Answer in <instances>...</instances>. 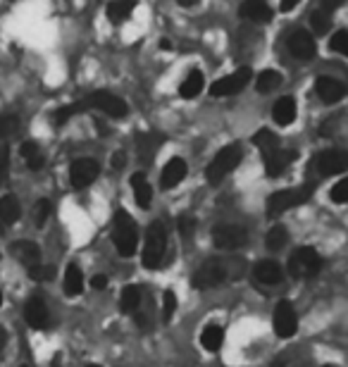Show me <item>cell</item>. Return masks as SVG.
<instances>
[{
	"label": "cell",
	"instance_id": "6da1fadb",
	"mask_svg": "<svg viewBox=\"0 0 348 367\" xmlns=\"http://www.w3.org/2000/svg\"><path fill=\"white\" fill-rule=\"evenodd\" d=\"M112 243H115L117 253L132 258L139 248V229L134 217L127 210H117L115 220H112Z\"/></svg>",
	"mask_w": 348,
	"mask_h": 367
},
{
	"label": "cell",
	"instance_id": "7a4b0ae2",
	"mask_svg": "<svg viewBox=\"0 0 348 367\" xmlns=\"http://www.w3.org/2000/svg\"><path fill=\"white\" fill-rule=\"evenodd\" d=\"M167 253V229L165 225L158 222H150L148 231H145V243H143V265L148 270H158L165 260Z\"/></svg>",
	"mask_w": 348,
	"mask_h": 367
},
{
	"label": "cell",
	"instance_id": "3957f363",
	"mask_svg": "<svg viewBox=\"0 0 348 367\" xmlns=\"http://www.w3.org/2000/svg\"><path fill=\"white\" fill-rule=\"evenodd\" d=\"M232 275H234V267L229 265L227 260H215V258H212V260H205V263L193 272L191 284H193V288L205 291V288L220 286V284L227 282Z\"/></svg>",
	"mask_w": 348,
	"mask_h": 367
},
{
	"label": "cell",
	"instance_id": "277c9868",
	"mask_svg": "<svg viewBox=\"0 0 348 367\" xmlns=\"http://www.w3.org/2000/svg\"><path fill=\"white\" fill-rule=\"evenodd\" d=\"M241 160H244V150H241L239 143H229V146H224L220 153L212 158V163L207 165L205 170V177L210 184H220L224 177L232 174L234 170L241 165Z\"/></svg>",
	"mask_w": 348,
	"mask_h": 367
},
{
	"label": "cell",
	"instance_id": "5b68a950",
	"mask_svg": "<svg viewBox=\"0 0 348 367\" xmlns=\"http://www.w3.org/2000/svg\"><path fill=\"white\" fill-rule=\"evenodd\" d=\"M319 270H322V255H319L315 248L303 246L291 253L289 275L294 277V279H310V277H315Z\"/></svg>",
	"mask_w": 348,
	"mask_h": 367
},
{
	"label": "cell",
	"instance_id": "8992f818",
	"mask_svg": "<svg viewBox=\"0 0 348 367\" xmlns=\"http://www.w3.org/2000/svg\"><path fill=\"white\" fill-rule=\"evenodd\" d=\"M313 196V184H306L301 188H286V191H277L267 198V217H279L286 210L303 205Z\"/></svg>",
	"mask_w": 348,
	"mask_h": 367
},
{
	"label": "cell",
	"instance_id": "52a82bcc",
	"mask_svg": "<svg viewBox=\"0 0 348 367\" xmlns=\"http://www.w3.org/2000/svg\"><path fill=\"white\" fill-rule=\"evenodd\" d=\"M84 103H86V108L100 110V113H105L108 117H112V120H122V117H127V113H129L125 100L110 91H95L84 100Z\"/></svg>",
	"mask_w": 348,
	"mask_h": 367
},
{
	"label": "cell",
	"instance_id": "ba28073f",
	"mask_svg": "<svg viewBox=\"0 0 348 367\" xmlns=\"http://www.w3.org/2000/svg\"><path fill=\"white\" fill-rule=\"evenodd\" d=\"M251 76H253V72L248 70V67H241L234 74L229 76H222V79H217L215 83L210 86V96L212 98H227V96H234V93L244 91L246 86H248Z\"/></svg>",
	"mask_w": 348,
	"mask_h": 367
},
{
	"label": "cell",
	"instance_id": "9c48e42d",
	"mask_svg": "<svg viewBox=\"0 0 348 367\" xmlns=\"http://www.w3.org/2000/svg\"><path fill=\"white\" fill-rule=\"evenodd\" d=\"M248 241V231L241 225H217L212 229V243L220 250H239Z\"/></svg>",
	"mask_w": 348,
	"mask_h": 367
},
{
	"label": "cell",
	"instance_id": "30bf717a",
	"mask_svg": "<svg viewBox=\"0 0 348 367\" xmlns=\"http://www.w3.org/2000/svg\"><path fill=\"white\" fill-rule=\"evenodd\" d=\"M272 325H274V332H277L279 339H291L296 332H299V315H296L294 305H291L289 300H279L277 303Z\"/></svg>",
	"mask_w": 348,
	"mask_h": 367
},
{
	"label": "cell",
	"instance_id": "8fae6325",
	"mask_svg": "<svg viewBox=\"0 0 348 367\" xmlns=\"http://www.w3.org/2000/svg\"><path fill=\"white\" fill-rule=\"evenodd\" d=\"M98 174H100V165L91 158H79L70 167V179H72V186L74 188L91 186V184L98 179Z\"/></svg>",
	"mask_w": 348,
	"mask_h": 367
},
{
	"label": "cell",
	"instance_id": "7c38bea8",
	"mask_svg": "<svg viewBox=\"0 0 348 367\" xmlns=\"http://www.w3.org/2000/svg\"><path fill=\"white\" fill-rule=\"evenodd\" d=\"M315 167L317 172L322 177H334V174H341V172H346L348 167V158L344 150H322V153L315 158Z\"/></svg>",
	"mask_w": 348,
	"mask_h": 367
},
{
	"label": "cell",
	"instance_id": "4fadbf2b",
	"mask_svg": "<svg viewBox=\"0 0 348 367\" xmlns=\"http://www.w3.org/2000/svg\"><path fill=\"white\" fill-rule=\"evenodd\" d=\"M286 46H289L291 55L299 60H310V58H315V53H317V43H315V38H313V33H308L303 29H296L291 33V36L286 38Z\"/></svg>",
	"mask_w": 348,
	"mask_h": 367
},
{
	"label": "cell",
	"instance_id": "5bb4252c",
	"mask_svg": "<svg viewBox=\"0 0 348 367\" xmlns=\"http://www.w3.org/2000/svg\"><path fill=\"white\" fill-rule=\"evenodd\" d=\"M299 158V153L296 150H286V148H277L272 150V153L262 155V160H265V174L267 177H282L286 172V167H289L294 160Z\"/></svg>",
	"mask_w": 348,
	"mask_h": 367
},
{
	"label": "cell",
	"instance_id": "9a60e30c",
	"mask_svg": "<svg viewBox=\"0 0 348 367\" xmlns=\"http://www.w3.org/2000/svg\"><path fill=\"white\" fill-rule=\"evenodd\" d=\"M315 91H317L319 100L327 105L339 103V100H344V96H346V86L341 81L332 79V76H319V79L315 81Z\"/></svg>",
	"mask_w": 348,
	"mask_h": 367
},
{
	"label": "cell",
	"instance_id": "2e32d148",
	"mask_svg": "<svg viewBox=\"0 0 348 367\" xmlns=\"http://www.w3.org/2000/svg\"><path fill=\"white\" fill-rule=\"evenodd\" d=\"M10 250H13L17 263L24 265L26 270H31V267H36L38 263H43V260H41V248H38L33 241H24V238H19V241L13 243V248H10Z\"/></svg>",
	"mask_w": 348,
	"mask_h": 367
},
{
	"label": "cell",
	"instance_id": "e0dca14e",
	"mask_svg": "<svg viewBox=\"0 0 348 367\" xmlns=\"http://www.w3.org/2000/svg\"><path fill=\"white\" fill-rule=\"evenodd\" d=\"M187 172H189L187 160H182V158H172L170 163L162 167V174H160L162 188H174V186H179V184L187 179Z\"/></svg>",
	"mask_w": 348,
	"mask_h": 367
},
{
	"label": "cell",
	"instance_id": "ac0fdd59",
	"mask_svg": "<svg viewBox=\"0 0 348 367\" xmlns=\"http://www.w3.org/2000/svg\"><path fill=\"white\" fill-rule=\"evenodd\" d=\"M253 277L258 284H262V286H274V284H279L284 279V270L277 260H260L253 270Z\"/></svg>",
	"mask_w": 348,
	"mask_h": 367
},
{
	"label": "cell",
	"instance_id": "d6986e66",
	"mask_svg": "<svg viewBox=\"0 0 348 367\" xmlns=\"http://www.w3.org/2000/svg\"><path fill=\"white\" fill-rule=\"evenodd\" d=\"M24 320L26 325L33 329H43L48 325V305L41 296L29 298V303L24 305Z\"/></svg>",
	"mask_w": 348,
	"mask_h": 367
},
{
	"label": "cell",
	"instance_id": "ffe728a7",
	"mask_svg": "<svg viewBox=\"0 0 348 367\" xmlns=\"http://www.w3.org/2000/svg\"><path fill=\"white\" fill-rule=\"evenodd\" d=\"M241 17L248 22H255V24H267L272 19V8H269L265 0H244Z\"/></svg>",
	"mask_w": 348,
	"mask_h": 367
},
{
	"label": "cell",
	"instance_id": "44dd1931",
	"mask_svg": "<svg viewBox=\"0 0 348 367\" xmlns=\"http://www.w3.org/2000/svg\"><path fill=\"white\" fill-rule=\"evenodd\" d=\"M160 143H162V138L158 136V133H153V131L139 133V136H136V148H139V158H141V163H145V165L153 163V158H155V153H158Z\"/></svg>",
	"mask_w": 348,
	"mask_h": 367
},
{
	"label": "cell",
	"instance_id": "7402d4cb",
	"mask_svg": "<svg viewBox=\"0 0 348 367\" xmlns=\"http://www.w3.org/2000/svg\"><path fill=\"white\" fill-rule=\"evenodd\" d=\"M296 113H299V105H296V100L291 96L279 98L277 103H274V108H272V117H274V122H277L279 127H289L291 122L296 120Z\"/></svg>",
	"mask_w": 348,
	"mask_h": 367
},
{
	"label": "cell",
	"instance_id": "603a6c76",
	"mask_svg": "<svg viewBox=\"0 0 348 367\" xmlns=\"http://www.w3.org/2000/svg\"><path fill=\"white\" fill-rule=\"evenodd\" d=\"M132 191H134V200H136L139 208L148 210L150 208V200H153V188H150L148 179H145L143 172H136L132 177Z\"/></svg>",
	"mask_w": 348,
	"mask_h": 367
},
{
	"label": "cell",
	"instance_id": "cb8c5ba5",
	"mask_svg": "<svg viewBox=\"0 0 348 367\" xmlns=\"http://www.w3.org/2000/svg\"><path fill=\"white\" fill-rule=\"evenodd\" d=\"M203 86H205V76H203V72H198V70H193V72H189V76L182 81V86H179V96L182 98H196L200 91H203Z\"/></svg>",
	"mask_w": 348,
	"mask_h": 367
},
{
	"label": "cell",
	"instance_id": "d4e9b609",
	"mask_svg": "<svg viewBox=\"0 0 348 367\" xmlns=\"http://www.w3.org/2000/svg\"><path fill=\"white\" fill-rule=\"evenodd\" d=\"M19 217H22V205L17 200V196L8 193V196L0 198V222L3 225H15Z\"/></svg>",
	"mask_w": 348,
	"mask_h": 367
},
{
	"label": "cell",
	"instance_id": "484cf974",
	"mask_svg": "<svg viewBox=\"0 0 348 367\" xmlns=\"http://www.w3.org/2000/svg\"><path fill=\"white\" fill-rule=\"evenodd\" d=\"M141 303H143V291L139 286H127L125 291H122V296H120V310L122 313L136 315L139 308H141Z\"/></svg>",
	"mask_w": 348,
	"mask_h": 367
},
{
	"label": "cell",
	"instance_id": "4316f807",
	"mask_svg": "<svg viewBox=\"0 0 348 367\" xmlns=\"http://www.w3.org/2000/svg\"><path fill=\"white\" fill-rule=\"evenodd\" d=\"M136 8V0H112L108 5V19L112 24H122L129 19V15Z\"/></svg>",
	"mask_w": 348,
	"mask_h": 367
},
{
	"label": "cell",
	"instance_id": "83f0119b",
	"mask_svg": "<svg viewBox=\"0 0 348 367\" xmlns=\"http://www.w3.org/2000/svg\"><path fill=\"white\" fill-rule=\"evenodd\" d=\"M200 343H203L205 350L217 353V350L224 346V329L220 325H207L203 334H200Z\"/></svg>",
	"mask_w": 348,
	"mask_h": 367
},
{
	"label": "cell",
	"instance_id": "f1b7e54d",
	"mask_svg": "<svg viewBox=\"0 0 348 367\" xmlns=\"http://www.w3.org/2000/svg\"><path fill=\"white\" fill-rule=\"evenodd\" d=\"M22 158L26 160V165H29V170L38 172L43 165H46V158H43L41 148H38L36 141H24L22 143Z\"/></svg>",
	"mask_w": 348,
	"mask_h": 367
},
{
	"label": "cell",
	"instance_id": "f546056e",
	"mask_svg": "<svg viewBox=\"0 0 348 367\" xmlns=\"http://www.w3.org/2000/svg\"><path fill=\"white\" fill-rule=\"evenodd\" d=\"M84 291V275L77 265H70L65 272V293L67 296H79Z\"/></svg>",
	"mask_w": 348,
	"mask_h": 367
},
{
	"label": "cell",
	"instance_id": "4dcf8cb0",
	"mask_svg": "<svg viewBox=\"0 0 348 367\" xmlns=\"http://www.w3.org/2000/svg\"><path fill=\"white\" fill-rule=\"evenodd\" d=\"M286 241H289V231H286L282 225H274L265 236V246L267 250H272V253H279V250L286 246Z\"/></svg>",
	"mask_w": 348,
	"mask_h": 367
},
{
	"label": "cell",
	"instance_id": "1f68e13d",
	"mask_svg": "<svg viewBox=\"0 0 348 367\" xmlns=\"http://www.w3.org/2000/svg\"><path fill=\"white\" fill-rule=\"evenodd\" d=\"M279 83H282V74H279L277 70H265V72H260V76L255 79V88L260 93H269V91H274Z\"/></svg>",
	"mask_w": 348,
	"mask_h": 367
},
{
	"label": "cell",
	"instance_id": "d6a6232c",
	"mask_svg": "<svg viewBox=\"0 0 348 367\" xmlns=\"http://www.w3.org/2000/svg\"><path fill=\"white\" fill-rule=\"evenodd\" d=\"M253 143L258 148H260V153L262 155H267V153H272V150H277L279 148V138L274 136V131H269V129H260L253 136Z\"/></svg>",
	"mask_w": 348,
	"mask_h": 367
},
{
	"label": "cell",
	"instance_id": "836d02e7",
	"mask_svg": "<svg viewBox=\"0 0 348 367\" xmlns=\"http://www.w3.org/2000/svg\"><path fill=\"white\" fill-rule=\"evenodd\" d=\"M50 213H53V203H50L48 198H41L36 200V205H33V225L38 227V229H43L48 222Z\"/></svg>",
	"mask_w": 348,
	"mask_h": 367
},
{
	"label": "cell",
	"instance_id": "e575fe53",
	"mask_svg": "<svg viewBox=\"0 0 348 367\" xmlns=\"http://www.w3.org/2000/svg\"><path fill=\"white\" fill-rule=\"evenodd\" d=\"M84 110H88L86 108V103H72V105H65V108H60L58 113H55V124H65V122H70L74 115H79L84 113Z\"/></svg>",
	"mask_w": 348,
	"mask_h": 367
},
{
	"label": "cell",
	"instance_id": "d590c367",
	"mask_svg": "<svg viewBox=\"0 0 348 367\" xmlns=\"http://www.w3.org/2000/svg\"><path fill=\"white\" fill-rule=\"evenodd\" d=\"M19 131V120L15 115H0V138H13Z\"/></svg>",
	"mask_w": 348,
	"mask_h": 367
},
{
	"label": "cell",
	"instance_id": "8d00e7d4",
	"mask_svg": "<svg viewBox=\"0 0 348 367\" xmlns=\"http://www.w3.org/2000/svg\"><path fill=\"white\" fill-rule=\"evenodd\" d=\"M310 24H313V31H315V33H327L329 24H332L329 13H327V10H315V13L310 15Z\"/></svg>",
	"mask_w": 348,
	"mask_h": 367
},
{
	"label": "cell",
	"instance_id": "74e56055",
	"mask_svg": "<svg viewBox=\"0 0 348 367\" xmlns=\"http://www.w3.org/2000/svg\"><path fill=\"white\" fill-rule=\"evenodd\" d=\"M174 310H177V296H174L172 288H167V291L162 293V320L172 322Z\"/></svg>",
	"mask_w": 348,
	"mask_h": 367
},
{
	"label": "cell",
	"instance_id": "f35d334b",
	"mask_svg": "<svg viewBox=\"0 0 348 367\" xmlns=\"http://www.w3.org/2000/svg\"><path fill=\"white\" fill-rule=\"evenodd\" d=\"M26 272H29V277L33 282H50L55 277V270L46 263H38L36 267H31V270H26Z\"/></svg>",
	"mask_w": 348,
	"mask_h": 367
},
{
	"label": "cell",
	"instance_id": "ab89813d",
	"mask_svg": "<svg viewBox=\"0 0 348 367\" xmlns=\"http://www.w3.org/2000/svg\"><path fill=\"white\" fill-rule=\"evenodd\" d=\"M329 48H332L334 53H339V55H348V31L346 29L336 31L332 36V41H329Z\"/></svg>",
	"mask_w": 348,
	"mask_h": 367
},
{
	"label": "cell",
	"instance_id": "60d3db41",
	"mask_svg": "<svg viewBox=\"0 0 348 367\" xmlns=\"http://www.w3.org/2000/svg\"><path fill=\"white\" fill-rule=\"evenodd\" d=\"M177 229L184 238H191L193 236V231H196V220L191 215H182L177 220Z\"/></svg>",
	"mask_w": 348,
	"mask_h": 367
},
{
	"label": "cell",
	"instance_id": "b9f144b4",
	"mask_svg": "<svg viewBox=\"0 0 348 367\" xmlns=\"http://www.w3.org/2000/svg\"><path fill=\"white\" fill-rule=\"evenodd\" d=\"M332 200H334L336 205L348 203V179H341L339 184H334V188H332Z\"/></svg>",
	"mask_w": 348,
	"mask_h": 367
},
{
	"label": "cell",
	"instance_id": "7bdbcfd3",
	"mask_svg": "<svg viewBox=\"0 0 348 367\" xmlns=\"http://www.w3.org/2000/svg\"><path fill=\"white\" fill-rule=\"evenodd\" d=\"M8 163H10L8 146H0V184H3L5 177H8Z\"/></svg>",
	"mask_w": 348,
	"mask_h": 367
},
{
	"label": "cell",
	"instance_id": "ee69618b",
	"mask_svg": "<svg viewBox=\"0 0 348 367\" xmlns=\"http://www.w3.org/2000/svg\"><path fill=\"white\" fill-rule=\"evenodd\" d=\"M91 286L95 288V291H103L105 286H108V277L105 275H95L91 279Z\"/></svg>",
	"mask_w": 348,
	"mask_h": 367
},
{
	"label": "cell",
	"instance_id": "f6af8a7d",
	"mask_svg": "<svg viewBox=\"0 0 348 367\" xmlns=\"http://www.w3.org/2000/svg\"><path fill=\"white\" fill-rule=\"evenodd\" d=\"M346 0H322V10H327V13H332V10L341 8Z\"/></svg>",
	"mask_w": 348,
	"mask_h": 367
},
{
	"label": "cell",
	"instance_id": "bcb514c9",
	"mask_svg": "<svg viewBox=\"0 0 348 367\" xmlns=\"http://www.w3.org/2000/svg\"><path fill=\"white\" fill-rule=\"evenodd\" d=\"M125 153H115L112 155V167H115V170H120V167H125Z\"/></svg>",
	"mask_w": 348,
	"mask_h": 367
},
{
	"label": "cell",
	"instance_id": "7dc6e473",
	"mask_svg": "<svg viewBox=\"0 0 348 367\" xmlns=\"http://www.w3.org/2000/svg\"><path fill=\"white\" fill-rule=\"evenodd\" d=\"M299 3H301V0H282V5H279V8H282V13H291V10H294Z\"/></svg>",
	"mask_w": 348,
	"mask_h": 367
},
{
	"label": "cell",
	"instance_id": "c3c4849f",
	"mask_svg": "<svg viewBox=\"0 0 348 367\" xmlns=\"http://www.w3.org/2000/svg\"><path fill=\"white\" fill-rule=\"evenodd\" d=\"M179 5H182V8H193V5H198L200 0H177Z\"/></svg>",
	"mask_w": 348,
	"mask_h": 367
},
{
	"label": "cell",
	"instance_id": "681fc988",
	"mask_svg": "<svg viewBox=\"0 0 348 367\" xmlns=\"http://www.w3.org/2000/svg\"><path fill=\"white\" fill-rule=\"evenodd\" d=\"M5 341H8V334H5V329L0 327V353H3V348H5Z\"/></svg>",
	"mask_w": 348,
	"mask_h": 367
},
{
	"label": "cell",
	"instance_id": "f907efd6",
	"mask_svg": "<svg viewBox=\"0 0 348 367\" xmlns=\"http://www.w3.org/2000/svg\"><path fill=\"white\" fill-rule=\"evenodd\" d=\"M322 367H339V365H322Z\"/></svg>",
	"mask_w": 348,
	"mask_h": 367
},
{
	"label": "cell",
	"instance_id": "816d5d0a",
	"mask_svg": "<svg viewBox=\"0 0 348 367\" xmlns=\"http://www.w3.org/2000/svg\"><path fill=\"white\" fill-rule=\"evenodd\" d=\"M86 367H100V365H86Z\"/></svg>",
	"mask_w": 348,
	"mask_h": 367
},
{
	"label": "cell",
	"instance_id": "f5cc1de1",
	"mask_svg": "<svg viewBox=\"0 0 348 367\" xmlns=\"http://www.w3.org/2000/svg\"><path fill=\"white\" fill-rule=\"evenodd\" d=\"M0 303H3V293H0Z\"/></svg>",
	"mask_w": 348,
	"mask_h": 367
},
{
	"label": "cell",
	"instance_id": "db71d44e",
	"mask_svg": "<svg viewBox=\"0 0 348 367\" xmlns=\"http://www.w3.org/2000/svg\"><path fill=\"white\" fill-rule=\"evenodd\" d=\"M22 367H29V365H22Z\"/></svg>",
	"mask_w": 348,
	"mask_h": 367
}]
</instances>
